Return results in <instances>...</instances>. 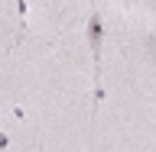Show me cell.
<instances>
[{"instance_id":"obj_1","label":"cell","mask_w":156,"mask_h":152,"mask_svg":"<svg viewBox=\"0 0 156 152\" xmlns=\"http://www.w3.org/2000/svg\"><path fill=\"white\" fill-rule=\"evenodd\" d=\"M101 36H104V23L98 13H91L88 19V42H91V58H94V84H98V97L101 94Z\"/></svg>"}]
</instances>
